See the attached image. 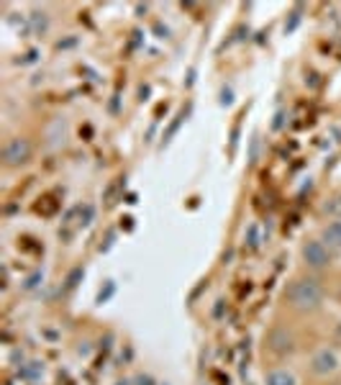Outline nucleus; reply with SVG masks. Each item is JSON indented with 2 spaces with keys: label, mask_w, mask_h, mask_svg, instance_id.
<instances>
[{
  "label": "nucleus",
  "mask_w": 341,
  "mask_h": 385,
  "mask_svg": "<svg viewBox=\"0 0 341 385\" xmlns=\"http://www.w3.org/2000/svg\"><path fill=\"white\" fill-rule=\"evenodd\" d=\"M285 298L297 311H316L323 303V285L316 278H297L287 285Z\"/></svg>",
  "instance_id": "nucleus-1"
},
{
  "label": "nucleus",
  "mask_w": 341,
  "mask_h": 385,
  "mask_svg": "<svg viewBox=\"0 0 341 385\" xmlns=\"http://www.w3.org/2000/svg\"><path fill=\"white\" fill-rule=\"evenodd\" d=\"M311 370L316 375H331V372L338 370V357L331 350H318L311 360Z\"/></svg>",
  "instance_id": "nucleus-5"
},
{
  "label": "nucleus",
  "mask_w": 341,
  "mask_h": 385,
  "mask_svg": "<svg viewBox=\"0 0 341 385\" xmlns=\"http://www.w3.org/2000/svg\"><path fill=\"white\" fill-rule=\"evenodd\" d=\"M31 154H33L31 141L23 139V136H16V139H11L3 146V165L6 167H21V165H26L31 160Z\"/></svg>",
  "instance_id": "nucleus-2"
},
{
  "label": "nucleus",
  "mask_w": 341,
  "mask_h": 385,
  "mask_svg": "<svg viewBox=\"0 0 341 385\" xmlns=\"http://www.w3.org/2000/svg\"><path fill=\"white\" fill-rule=\"evenodd\" d=\"M267 385H295V377L287 370H272L267 375Z\"/></svg>",
  "instance_id": "nucleus-7"
},
{
  "label": "nucleus",
  "mask_w": 341,
  "mask_h": 385,
  "mask_svg": "<svg viewBox=\"0 0 341 385\" xmlns=\"http://www.w3.org/2000/svg\"><path fill=\"white\" fill-rule=\"evenodd\" d=\"M292 346H295V341H292V334H290L287 329L275 326V329L270 331V336H267V350H270V352H275L277 357H285V355L292 352Z\"/></svg>",
  "instance_id": "nucleus-4"
},
{
  "label": "nucleus",
  "mask_w": 341,
  "mask_h": 385,
  "mask_svg": "<svg viewBox=\"0 0 341 385\" xmlns=\"http://www.w3.org/2000/svg\"><path fill=\"white\" fill-rule=\"evenodd\" d=\"M303 259H306V264L313 267V270H323L331 262V252L323 244V239H311V242L303 244Z\"/></svg>",
  "instance_id": "nucleus-3"
},
{
  "label": "nucleus",
  "mask_w": 341,
  "mask_h": 385,
  "mask_svg": "<svg viewBox=\"0 0 341 385\" xmlns=\"http://www.w3.org/2000/svg\"><path fill=\"white\" fill-rule=\"evenodd\" d=\"M326 213H331V216L341 218V196H336L331 203H326Z\"/></svg>",
  "instance_id": "nucleus-8"
},
{
  "label": "nucleus",
  "mask_w": 341,
  "mask_h": 385,
  "mask_svg": "<svg viewBox=\"0 0 341 385\" xmlns=\"http://www.w3.org/2000/svg\"><path fill=\"white\" fill-rule=\"evenodd\" d=\"M323 244H326V247L341 249V218L331 221V223L323 228Z\"/></svg>",
  "instance_id": "nucleus-6"
}]
</instances>
